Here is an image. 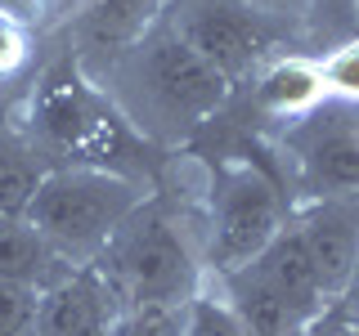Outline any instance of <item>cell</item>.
<instances>
[{
    "mask_svg": "<svg viewBox=\"0 0 359 336\" xmlns=\"http://www.w3.org/2000/svg\"><path fill=\"white\" fill-rule=\"evenodd\" d=\"M162 9L166 0H81L76 22H72V41H76L72 59L95 76L121 50H130L162 18Z\"/></svg>",
    "mask_w": 359,
    "mask_h": 336,
    "instance_id": "10",
    "label": "cell"
},
{
    "mask_svg": "<svg viewBox=\"0 0 359 336\" xmlns=\"http://www.w3.org/2000/svg\"><path fill=\"white\" fill-rule=\"evenodd\" d=\"M301 336H359V323L351 318V309H346V305H332V309H323Z\"/></svg>",
    "mask_w": 359,
    "mask_h": 336,
    "instance_id": "21",
    "label": "cell"
},
{
    "mask_svg": "<svg viewBox=\"0 0 359 336\" xmlns=\"http://www.w3.org/2000/svg\"><path fill=\"white\" fill-rule=\"evenodd\" d=\"M292 224H297L301 242L310 251V265L319 274L328 305H341L346 291H351L355 265H359V193L297 202Z\"/></svg>",
    "mask_w": 359,
    "mask_h": 336,
    "instance_id": "8",
    "label": "cell"
},
{
    "mask_svg": "<svg viewBox=\"0 0 359 336\" xmlns=\"http://www.w3.org/2000/svg\"><path fill=\"white\" fill-rule=\"evenodd\" d=\"M247 269H252L265 287H274L301 318L314 323L323 309H332L328 296H323V287H319V274H314V265H310V251H306V242H301V233H297L292 220L269 238V246Z\"/></svg>",
    "mask_w": 359,
    "mask_h": 336,
    "instance_id": "11",
    "label": "cell"
},
{
    "mask_svg": "<svg viewBox=\"0 0 359 336\" xmlns=\"http://www.w3.org/2000/svg\"><path fill=\"white\" fill-rule=\"evenodd\" d=\"M153 193V184L104 166H45L22 216L67 265H95L108 238Z\"/></svg>",
    "mask_w": 359,
    "mask_h": 336,
    "instance_id": "2",
    "label": "cell"
},
{
    "mask_svg": "<svg viewBox=\"0 0 359 336\" xmlns=\"http://www.w3.org/2000/svg\"><path fill=\"white\" fill-rule=\"evenodd\" d=\"M351 14H355V22H359V0H351Z\"/></svg>",
    "mask_w": 359,
    "mask_h": 336,
    "instance_id": "24",
    "label": "cell"
},
{
    "mask_svg": "<svg viewBox=\"0 0 359 336\" xmlns=\"http://www.w3.org/2000/svg\"><path fill=\"white\" fill-rule=\"evenodd\" d=\"M36 300L41 291L0 283V336H36Z\"/></svg>",
    "mask_w": 359,
    "mask_h": 336,
    "instance_id": "18",
    "label": "cell"
},
{
    "mask_svg": "<svg viewBox=\"0 0 359 336\" xmlns=\"http://www.w3.org/2000/svg\"><path fill=\"white\" fill-rule=\"evenodd\" d=\"M157 22L184 41L202 63L216 67L233 90L252 81L274 54H283L278 50L283 27L247 0H166Z\"/></svg>",
    "mask_w": 359,
    "mask_h": 336,
    "instance_id": "6",
    "label": "cell"
},
{
    "mask_svg": "<svg viewBox=\"0 0 359 336\" xmlns=\"http://www.w3.org/2000/svg\"><path fill=\"white\" fill-rule=\"evenodd\" d=\"M99 278L117 291L126 309L135 305H189L207 283L202 251L184 220L162 197H149L99 251Z\"/></svg>",
    "mask_w": 359,
    "mask_h": 336,
    "instance_id": "3",
    "label": "cell"
},
{
    "mask_svg": "<svg viewBox=\"0 0 359 336\" xmlns=\"http://www.w3.org/2000/svg\"><path fill=\"white\" fill-rule=\"evenodd\" d=\"M341 305H359V265H355V278H351V291H346Z\"/></svg>",
    "mask_w": 359,
    "mask_h": 336,
    "instance_id": "23",
    "label": "cell"
},
{
    "mask_svg": "<svg viewBox=\"0 0 359 336\" xmlns=\"http://www.w3.org/2000/svg\"><path fill=\"white\" fill-rule=\"evenodd\" d=\"M346 309H351V318H355V323H359V305H346Z\"/></svg>",
    "mask_w": 359,
    "mask_h": 336,
    "instance_id": "25",
    "label": "cell"
},
{
    "mask_svg": "<svg viewBox=\"0 0 359 336\" xmlns=\"http://www.w3.org/2000/svg\"><path fill=\"white\" fill-rule=\"evenodd\" d=\"M180 336H247L243 323L233 318L229 300L216 291V283H202L194 291V300L184 305V328H180Z\"/></svg>",
    "mask_w": 359,
    "mask_h": 336,
    "instance_id": "16",
    "label": "cell"
},
{
    "mask_svg": "<svg viewBox=\"0 0 359 336\" xmlns=\"http://www.w3.org/2000/svg\"><path fill=\"white\" fill-rule=\"evenodd\" d=\"M95 81L108 94V104L121 112V121L157 148L194 139L233 99V85L162 22H153L108 67H99Z\"/></svg>",
    "mask_w": 359,
    "mask_h": 336,
    "instance_id": "1",
    "label": "cell"
},
{
    "mask_svg": "<svg viewBox=\"0 0 359 336\" xmlns=\"http://www.w3.org/2000/svg\"><path fill=\"white\" fill-rule=\"evenodd\" d=\"M45 14H50V0H0V18L9 22H22L27 31H36Z\"/></svg>",
    "mask_w": 359,
    "mask_h": 336,
    "instance_id": "22",
    "label": "cell"
},
{
    "mask_svg": "<svg viewBox=\"0 0 359 336\" xmlns=\"http://www.w3.org/2000/svg\"><path fill=\"white\" fill-rule=\"evenodd\" d=\"M126 305L95 265L67 269L36 300V336H112Z\"/></svg>",
    "mask_w": 359,
    "mask_h": 336,
    "instance_id": "9",
    "label": "cell"
},
{
    "mask_svg": "<svg viewBox=\"0 0 359 336\" xmlns=\"http://www.w3.org/2000/svg\"><path fill=\"white\" fill-rule=\"evenodd\" d=\"M252 9H261L269 22L287 27V22H306L310 14H319V0H247Z\"/></svg>",
    "mask_w": 359,
    "mask_h": 336,
    "instance_id": "20",
    "label": "cell"
},
{
    "mask_svg": "<svg viewBox=\"0 0 359 336\" xmlns=\"http://www.w3.org/2000/svg\"><path fill=\"white\" fill-rule=\"evenodd\" d=\"M319 81H323V94L332 104H346V108H359V36L323 50L319 59Z\"/></svg>",
    "mask_w": 359,
    "mask_h": 336,
    "instance_id": "17",
    "label": "cell"
},
{
    "mask_svg": "<svg viewBox=\"0 0 359 336\" xmlns=\"http://www.w3.org/2000/svg\"><path fill=\"white\" fill-rule=\"evenodd\" d=\"M41 171L45 166L36 162V148H32V144L0 139V216H22V206H27Z\"/></svg>",
    "mask_w": 359,
    "mask_h": 336,
    "instance_id": "15",
    "label": "cell"
},
{
    "mask_svg": "<svg viewBox=\"0 0 359 336\" xmlns=\"http://www.w3.org/2000/svg\"><path fill=\"white\" fill-rule=\"evenodd\" d=\"M278 157L287 166V175L278 179H283L292 206L314 197L359 193V108L323 99L306 117L283 121Z\"/></svg>",
    "mask_w": 359,
    "mask_h": 336,
    "instance_id": "7",
    "label": "cell"
},
{
    "mask_svg": "<svg viewBox=\"0 0 359 336\" xmlns=\"http://www.w3.org/2000/svg\"><path fill=\"white\" fill-rule=\"evenodd\" d=\"M67 265L50 242L32 229L27 216H0V283H18L32 291H45L67 274Z\"/></svg>",
    "mask_w": 359,
    "mask_h": 336,
    "instance_id": "14",
    "label": "cell"
},
{
    "mask_svg": "<svg viewBox=\"0 0 359 336\" xmlns=\"http://www.w3.org/2000/svg\"><path fill=\"white\" fill-rule=\"evenodd\" d=\"M32 59V31L22 22L0 18V81H14Z\"/></svg>",
    "mask_w": 359,
    "mask_h": 336,
    "instance_id": "19",
    "label": "cell"
},
{
    "mask_svg": "<svg viewBox=\"0 0 359 336\" xmlns=\"http://www.w3.org/2000/svg\"><path fill=\"white\" fill-rule=\"evenodd\" d=\"M27 121H32V148H36V157L41 153L63 157L54 166H104V171H121L117 157L130 144H144L121 121V112L108 104L99 81L76 59L63 63L59 72H50L32 90Z\"/></svg>",
    "mask_w": 359,
    "mask_h": 336,
    "instance_id": "4",
    "label": "cell"
},
{
    "mask_svg": "<svg viewBox=\"0 0 359 336\" xmlns=\"http://www.w3.org/2000/svg\"><path fill=\"white\" fill-rule=\"evenodd\" d=\"M211 283L229 300L233 318L243 323L247 336H301L310 328V318H301V314L292 309L274 287H265L247 265L233 269V274H211Z\"/></svg>",
    "mask_w": 359,
    "mask_h": 336,
    "instance_id": "13",
    "label": "cell"
},
{
    "mask_svg": "<svg viewBox=\"0 0 359 336\" xmlns=\"http://www.w3.org/2000/svg\"><path fill=\"white\" fill-rule=\"evenodd\" d=\"M247 85H252L256 112L278 121V126L306 117L310 108H319L328 99L323 94V81H319V63L310 54H274Z\"/></svg>",
    "mask_w": 359,
    "mask_h": 336,
    "instance_id": "12",
    "label": "cell"
},
{
    "mask_svg": "<svg viewBox=\"0 0 359 336\" xmlns=\"http://www.w3.org/2000/svg\"><path fill=\"white\" fill-rule=\"evenodd\" d=\"M287 220H292V197L269 166L252 162V157L220 162L207 188V216H202V246H198L207 278L252 265Z\"/></svg>",
    "mask_w": 359,
    "mask_h": 336,
    "instance_id": "5",
    "label": "cell"
},
{
    "mask_svg": "<svg viewBox=\"0 0 359 336\" xmlns=\"http://www.w3.org/2000/svg\"><path fill=\"white\" fill-rule=\"evenodd\" d=\"M319 5H323V0H319Z\"/></svg>",
    "mask_w": 359,
    "mask_h": 336,
    "instance_id": "26",
    "label": "cell"
}]
</instances>
